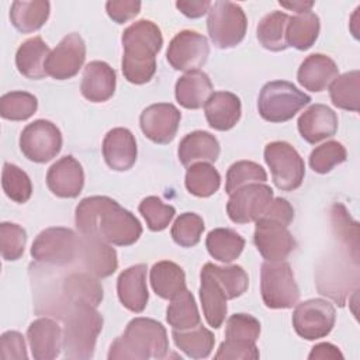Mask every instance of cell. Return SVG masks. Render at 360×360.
<instances>
[{"instance_id":"obj_1","label":"cell","mask_w":360,"mask_h":360,"mask_svg":"<svg viewBox=\"0 0 360 360\" xmlns=\"http://www.w3.org/2000/svg\"><path fill=\"white\" fill-rule=\"evenodd\" d=\"M75 222L83 236L100 238L115 246L134 245L142 235L138 218L105 195L83 198L76 207Z\"/></svg>"},{"instance_id":"obj_2","label":"cell","mask_w":360,"mask_h":360,"mask_svg":"<svg viewBox=\"0 0 360 360\" xmlns=\"http://www.w3.org/2000/svg\"><path fill=\"white\" fill-rule=\"evenodd\" d=\"M121 42L124 77L134 84L148 83L156 72V55L163 45L160 28L153 21L138 20L125 28Z\"/></svg>"},{"instance_id":"obj_3","label":"cell","mask_w":360,"mask_h":360,"mask_svg":"<svg viewBox=\"0 0 360 360\" xmlns=\"http://www.w3.org/2000/svg\"><path fill=\"white\" fill-rule=\"evenodd\" d=\"M169 352V339L165 326L150 318H134L124 333L110 346L108 360L163 359Z\"/></svg>"},{"instance_id":"obj_4","label":"cell","mask_w":360,"mask_h":360,"mask_svg":"<svg viewBox=\"0 0 360 360\" xmlns=\"http://www.w3.org/2000/svg\"><path fill=\"white\" fill-rule=\"evenodd\" d=\"M89 302H75L68 307L63 322L62 349L65 357L89 360L94 354L97 336L103 329V316Z\"/></svg>"},{"instance_id":"obj_5","label":"cell","mask_w":360,"mask_h":360,"mask_svg":"<svg viewBox=\"0 0 360 360\" xmlns=\"http://www.w3.org/2000/svg\"><path fill=\"white\" fill-rule=\"evenodd\" d=\"M309 101L311 97L292 83L273 80L262 87L257 108L263 120L269 122H285L308 105Z\"/></svg>"},{"instance_id":"obj_6","label":"cell","mask_w":360,"mask_h":360,"mask_svg":"<svg viewBox=\"0 0 360 360\" xmlns=\"http://www.w3.org/2000/svg\"><path fill=\"white\" fill-rule=\"evenodd\" d=\"M263 302L271 309H288L298 304L300 288L287 262H264L260 270Z\"/></svg>"},{"instance_id":"obj_7","label":"cell","mask_w":360,"mask_h":360,"mask_svg":"<svg viewBox=\"0 0 360 360\" xmlns=\"http://www.w3.org/2000/svg\"><path fill=\"white\" fill-rule=\"evenodd\" d=\"M248 18L242 7L232 1H214L208 11L207 30L212 44L219 49L233 48L245 38Z\"/></svg>"},{"instance_id":"obj_8","label":"cell","mask_w":360,"mask_h":360,"mask_svg":"<svg viewBox=\"0 0 360 360\" xmlns=\"http://www.w3.org/2000/svg\"><path fill=\"white\" fill-rule=\"evenodd\" d=\"M264 160L271 172L273 183L283 191L297 190L305 176V165L292 145L274 141L264 148Z\"/></svg>"},{"instance_id":"obj_9","label":"cell","mask_w":360,"mask_h":360,"mask_svg":"<svg viewBox=\"0 0 360 360\" xmlns=\"http://www.w3.org/2000/svg\"><path fill=\"white\" fill-rule=\"evenodd\" d=\"M79 253V236L70 228L52 226L37 235L31 246V256L39 262L55 266L72 263Z\"/></svg>"},{"instance_id":"obj_10","label":"cell","mask_w":360,"mask_h":360,"mask_svg":"<svg viewBox=\"0 0 360 360\" xmlns=\"http://www.w3.org/2000/svg\"><path fill=\"white\" fill-rule=\"evenodd\" d=\"M335 307L322 298H312L297 304L292 312V326L305 340H316L330 333L335 326Z\"/></svg>"},{"instance_id":"obj_11","label":"cell","mask_w":360,"mask_h":360,"mask_svg":"<svg viewBox=\"0 0 360 360\" xmlns=\"http://www.w3.org/2000/svg\"><path fill=\"white\" fill-rule=\"evenodd\" d=\"M20 149L28 160L46 163L60 152L62 134L53 122L37 120L22 129L20 135Z\"/></svg>"},{"instance_id":"obj_12","label":"cell","mask_w":360,"mask_h":360,"mask_svg":"<svg viewBox=\"0 0 360 360\" xmlns=\"http://www.w3.org/2000/svg\"><path fill=\"white\" fill-rule=\"evenodd\" d=\"M226 212L232 222L248 224L257 221L273 201V190L263 183H250L229 194Z\"/></svg>"},{"instance_id":"obj_13","label":"cell","mask_w":360,"mask_h":360,"mask_svg":"<svg viewBox=\"0 0 360 360\" xmlns=\"http://www.w3.org/2000/svg\"><path fill=\"white\" fill-rule=\"evenodd\" d=\"M253 240L266 262H283L297 248V242L288 226L266 215H262L256 221Z\"/></svg>"},{"instance_id":"obj_14","label":"cell","mask_w":360,"mask_h":360,"mask_svg":"<svg viewBox=\"0 0 360 360\" xmlns=\"http://www.w3.org/2000/svg\"><path fill=\"white\" fill-rule=\"evenodd\" d=\"M208 55L210 45L207 38L191 30L177 32L166 51L169 65L181 72L197 70L207 62Z\"/></svg>"},{"instance_id":"obj_15","label":"cell","mask_w":360,"mask_h":360,"mask_svg":"<svg viewBox=\"0 0 360 360\" xmlns=\"http://www.w3.org/2000/svg\"><path fill=\"white\" fill-rule=\"evenodd\" d=\"M84 59L86 44L77 32H72L51 51L45 62V72L56 80H66L79 73Z\"/></svg>"},{"instance_id":"obj_16","label":"cell","mask_w":360,"mask_h":360,"mask_svg":"<svg viewBox=\"0 0 360 360\" xmlns=\"http://www.w3.org/2000/svg\"><path fill=\"white\" fill-rule=\"evenodd\" d=\"M181 112L170 103H158L146 107L139 117L143 135L155 143H170L179 129Z\"/></svg>"},{"instance_id":"obj_17","label":"cell","mask_w":360,"mask_h":360,"mask_svg":"<svg viewBox=\"0 0 360 360\" xmlns=\"http://www.w3.org/2000/svg\"><path fill=\"white\" fill-rule=\"evenodd\" d=\"M46 186L60 198H76L84 186L82 165L70 155L56 160L46 173Z\"/></svg>"},{"instance_id":"obj_18","label":"cell","mask_w":360,"mask_h":360,"mask_svg":"<svg viewBox=\"0 0 360 360\" xmlns=\"http://www.w3.org/2000/svg\"><path fill=\"white\" fill-rule=\"evenodd\" d=\"M83 266L97 278L111 276L118 267L115 249L105 240L94 236L79 238V253Z\"/></svg>"},{"instance_id":"obj_19","label":"cell","mask_w":360,"mask_h":360,"mask_svg":"<svg viewBox=\"0 0 360 360\" xmlns=\"http://www.w3.org/2000/svg\"><path fill=\"white\" fill-rule=\"evenodd\" d=\"M31 353L35 360L56 359L62 349V330L56 321L38 318L27 329Z\"/></svg>"},{"instance_id":"obj_20","label":"cell","mask_w":360,"mask_h":360,"mask_svg":"<svg viewBox=\"0 0 360 360\" xmlns=\"http://www.w3.org/2000/svg\"><path fill=\"white\" fill-rule=\"evenodd\" d=\"M146 270V264L139 263L121 271L117 280V292L121 304L135 314L142 312L149 301Z\"/></svg>"},{"instance_id":"obj_21","label":"cell","mask_w":360,"mask_h":360,"mask_svg":"<svg viewBox=\"0 0 360 360\" xmlns=\"http://www.w3.org/2000/svg\"><path fill=\"white\" fill-rule=\"evenodd\" d=\"M136 141L127 128H112L103 141V156L108 167L117 172L131 169L136 160Z\"/></svg>"},{"instance_id":"obj_22","label":"cell","mask_w":360,"mask_h":360,"mask_svg":"<svg viewBox=\"0 0 360 360\" xmlns=\"http://www.w3.org/2000/svg\"><path fill=\"white\" fill-rule=\"evenodd\" d=\"M298 131L308 143L330 138L338 131V115L325 104H312L298 118Z\"/></svg>"},{"instance_id":"obj_23","label":"cell","mask_w":360,"mask_h":360,"mask_svg":"<svg viewBox=\"0 0 360 360\" xmlns=\"http://www.w3.org/2000/svg\"><path fill=\"white\" fill-rule=\"evenodd\" d=\"M115 70L103 60H93L86 65L80 91L91 103H104L115 91Z\"/></svg>"},{"instance_id":"obj_24","label":"cell","mask_w":360,"mask_h":360,"mask_svg":"<svg viewBox=\"0 0 360 360\" xmlns=\"http://www.w3.org/2000/svg\"><path fill=\"white\" fill-rule=\"evenodd\" d=\"M339 76V68L335 60L323 53L307 56L298 68V83L314 93L325 90Z\"/></svg>"},{"instance_id":"obj_25","label":"cell","mask_w":360,"mask_h":360,"mask_svg":"<svg viewBox=\"0 0 360 360\" xmlns=\"http://www.w3.org/2000/svg\"><path fill=\"white\" fill-rule=\"evenodd\" d=\"M200 300L207 323L214 329L221 328L228 312V298L205 264L200 273Z\"/></svg>"},{"instance_id":"obj_26","label":"cell","mask_w":360,"mask_h":360,"mask_svg":"<svg viewBox=\"0 0 360 360\" xmlns=\"http://www.w3.org/2000/svg\"><path fill=\"white\" fill-rule=\"evenodd\" d=\"M207 122L217 131H228L240 120V98L231 91H215L204 105Z\"/></svg>"},{"instance_id":"obj_27","label":"cell","mask_w":360,"mask_h":360,"mask_svg":"<svg viewBox=\"0 0 360 360\" xmlns=\"http://www.w3.org/2000/svg\"><path fill=\"white\" fill-rule=\"evenodd\" d=\"M218 139L207 131L187 134L179 143L177 156L183 166L188 167L197 162L214 163L219 156Z\"/></svg>"},{"instance_id":"obj_28","label":"cell","mask_w":360,"mask_h":360,"mask_svg":"<svg viewBox=\"0 0 360 360\" xmlns=\"http://www.w3.org/2000/svg\"><path fill=\"white\" fill-rule=\"evenodd\" d=\"M212 83L210 76L197 69L184 73L174 86V94L177 103L188 110H198L205 105L207 100L212 94Z\"/></svg>"},{"instance_id":"obj_29","label":"cell","mask_w":360,"mask_h":360,"mask_svg":"<svg viewBox=\"0 0 360 360\" xmlns=\"http://www.w3.org/2000/svg\"><path fill=\"white\" fill-rule=\"evenodd\" d=\"M63 297L68 307L75 302H89L98 307L103 301V285L89 271H72L62 283Z\"/></svg>"},{"instance_id":"obj_30","label":"cell","mask_w":360,"mask_h":360,"mask_svg":"<svg viewBox=\"0 0 360 360\" xmlns=\"http://www.w3.org/2000/svg\"><path fill=\"white\" fill-rule=\"evenodd\" d=\"M49 46L41 37L27 39L15 52V66L18 72L32 80H39L46 76L45 62L49 56Z\"/></svg>"},{"instance_id":"obj_31","label":"cell","mask_w":360,"mask_h":360,"mask_svg":"<svg viewBox=\"0 0 360 360\" xmlns=\"http://www.w3.org/2000/svg\"><path fill=\"white\" fill-rule=\"evenodd\" d=\"M150 285L156 295L163 300H172L186 288L184 270L170 260H162L150 269Z\"/></svg>"},{"instance_id":"obj_32","label":"cell","mask_w":360,"mask_h":360,"mask_svg":"<svg viewBox=\"0 0 360 360\" xmlns=\"http://www.w3.org/2000/svg\"><path fill=\"white\" fill-rule=\"evenodd\" d=\"M51 4L46 0L14 1L10 8V20L15 30L30 34L39 30L48 20Z\"/></svg>"},{"instance_id":"obj_33","label":"cell","mask_w":360,"mask_h":360,"mask_svg":"<svg viewBox=\"0 0 360 360\" xmlns=\"http://www.w3.org/2000/svg\"><path fill=\"white\" fill-rule=\"evenodd\" d=\"M319 30V17L312 11L300 13L294 17H290L285 31L287 45L298 51H307L318 39Z\"/></svg>"},{"instance_id":"obj_34","label":"cell","mask_w":360,"mask_h":360,"mask_svg":"<svg viewBox=\"0 0 360 360\" xmlns=\"http://www.w3.org/2000/svg\"><path fill=\"white\" fill-rule=\"evenodd\" d=\"M205 246L214 259L222 263H231L240 256L245 248V239L233 229L215 228L207 235Z\"/></svg>"},{"instance_id":"obj_35","label":"cell","mask_w":360,"mask_h":360,"mask_svg":"<svg viewBox=\"0 0 360 360\" xmlns=\"http://www.w3.org/2000/svg\"><path fill=\"white\" fill-rule=\"evenodd\" d=\"M172 336L177 349H180L183 353H186L191 359L208 357L215 345L214 333L208 330L205 326H202L201 323L187 330L173 329Z\"/></svg>"},{"instance_id":"obj_36","label":"cell","mask_w":360,"mask_h":360,"mask_svg":"<svg viewBox=\"0 0 360 360\" xmlns=\"http://www.w3.org/2000/svg\"><path fill=\"white\" fill-rule=\"evenodd\" d=\"M288 20L290 15L283 11H271L266 14L257 25V39L260 45L273 52L287 49L285 31Z\"/></svg>"},{"instance_id":"obj_37","label":"cell","mask_w":360,"mask_h":360,"mask_svg":"<svg viewBox=\"0 0 360 360\" xmlns=\"http://www.w3.org/2000/svg\"><path fill=\"white\" fill-rule=\"evenodd\" d=\"M166 321L176 330H187L200 325L201 318L194 300V295L184 290L170 300L166 309Z\"/></svg>"},{"instance_id":"obj_38","label":"cell","mask_w":360,"mask_h":360,"mask_svg":"<svg viewBox=\"0 0 360 360\" xmlns=\"http://www.w3.org/2000/svg\"><path fill=\"white\" fill-rule=\"evenodd\" d=\"M186 188L195 197H210L215 194L221 186L218 170L208 162H197L187 167Z\"/></svg>"},{"instance_id":"obj_39","label":"cell","mask_w":360,"mask_h":360,"mask_svg":"<svg viewBox=\"0 0 360 360\" xmlns=\"http://www.w3.org/2000/svg\"><path fill=\"white\" fill-rule=\"evenodd\" d=\"M359 90H360V72L352 70L338 76L330 87L329 96L335 107L347 110V111H359Z\"/></svg>"},{"instance_id":"obj_40","label":"cell","mask_w":360,"mask_h":360,"mask_svg":"<svg viewBox=\"0 0 360 360\" xmlns=\"http://www.w3.org/2000/svg\"><path fill=\"white\" fill-rule=\"evenodd\" d=\"M205 266L224 288L228 300L238 298L246 292L249 287V277L240 266H217L214 263H205Z\"/></svg>"},{"instance_id":"obj_41","label":"cell","mask_w":360,"mask_h":360,"mask_svg":"<svg viewBox=\"0 0 360 360\" xmlns=\"http://www.w3.org/2000/svg\"><path fill=\"white\" fill-rule=\"evenodd\" d=\"M38 100L27 91H10L0 98V115L4 120L24 121L35 114Z\"/></svg>"},{"instance_id":"obj_42","label":"cell","mask_w":360,"mask_h":360,"mask_svg":"<svg viewBox=\"0 0 360 360\" xmlns=\"http://www.w3.org/2000/svg\"><path fill=\"white\" fill-rule=\"evenodd\" d=\"M1 187L6 195L18 204L27 202L32 194V184L28 174L11 163H4L3 166Z\"/></svg>"},{"instance_id":"obj_43","label":"cell","mask_w":360,"mask_h":360,"mask_svg":"<svg viewBox=\"0 0 360 360\" xmlns=\"http://www.w3.org/2000/svg\"><path fill=\"white\" fill-rule=\"evenodd\" d=\"M266 180L267 173L260 165L250 160H239L231 165V167L226 172L225 191L228 194H232L242 186L250 183H264Z\"/></svg>"},{"instance_id":"obj_44","label":"cell","mask_w":360,"mask_h":360,"mask_svg":"<svg viewBox=\"0 0 360 360\" xmlns=\"http://www.w3.org/2000/svg\"><path fill=\"white\" fill-rule=\"evenodd\" d=\"M204 228V221L198 214L184 212L176 218L170 233L177 245L183 248H193L200 242Z\"/></svg>"},{"instance_id":"obj_45","label":"cell","mask_w":360,"mask_h":360,"mask_svg":"<svg viewBox=\"0 0 360 360\" xmlns=\"http://www.w3.org/2000/svg\"><path fill=\"white\" fill-rule=\"evenodd\" d=\"M347 159L345 146L338 141H328L316 146L309 155V166L315 173H329L335 166Z\"/></svg>"},{"instance_id":"obj_46","label":"cell","mask_w":360,"mask_h":360,"mask_svg":"<svg viewBox=\"0 0 360 360\" xmlns=\"http://www.w3.org/2000/svg\"><path fill=\"white\" fill-rule=\"evenodd\" d=\"M138 210L141 215L145 218L148 228L153 232L166 229L176 214V210L173 205L165 204L159 197H155V195H149L143 198Z\"/></svg>"},{"instance_id":"obj_47","label":"cell","mask_w":360,"mask_h":360,"mask_svg":"<svg viewBox=\"0 0 360 360\" xmlns=\"http://www.w3.org/2000/svg\"><path fill=\"white\" fill-rule=\"evenodd\" d=\"M27 243V232L22 226L13 222L0 224V250L7 262L18 260Z\"/></svg>"},{"instance_id":"obj_48","label":"cell","mask_w":360,"mask_h":360,"mask_svg":"<svg viewBox=\"0 0 360 360\" xmlns=\"http://www.w3.org/2000/svg\"><path fill=\"white\" fill-rule=\"evenodd\" d=\"M260 335V322L249 314H233L226 321V339H245L256 342Z\"/></svg>"},{"instance_id":"obj_49","label":"cell","mask_w":360,"mask_h":360,"mask_svg":"<svg viewBox=\"0 0 360 360\" xmlns=\"http://www.w3.org/2000/svg\"><path fill=\"white\" fill-rule=\"evenodd\" d=\"M260 356L255 342L245 339H226L219 345L215 360H257Z\"/></svg>"},{"instance_id":"obj_50","label":"cell","mask_w":360,"mask_h":360,"mask_svg":"<svg viewBox=\"0 0 360 360\" xmlns=\"http://www.w3.org/2000/svg\"><path fill=\"white\" fill-rule=\"evenodd\" d=\"M0 357L4 360L28 359L25 342L21 333L15 330H7L0 336Z\"/></svg>"},{"instance_id":"obj_51","label":"cell","mask_w":360,"mask_h":360,"mask_svg":"<svg viewBox=\"0 0 360 360\" xmlns=\"http://www.w3.org/2000/svg\"><path fill=\"white\" fill-rule=\"evenodd\" d=\"M108 17L117 24H124L138 15L141 11V1L135 0H110L105 3Z\"/></svg>"},{"instance_id":"obj_52","label":"cell","mask_w":360,"mask_h":360,"mask_svg":"<svg viewBox=\"0 0 360 360\" xmlns=\"http://www.w3.org/2000/svg\"><path fill=\"white\" fill-rule=\"evenodd\" d=\"M263 215L274 218L288 226L294 219V208L285 198L277 197V198H273L271 204L269 205V208Z\"/></svg>"},{"instance_id":"obj_53","label":"cell","mask_w":360,"mask_h":360,"mask_svg":"<svg viewBox=\"0 0 360 360\" xmlns=\"http://www.w3.org/2000/svg\"><path fill=\"white\" fill-rule=\"evenodd\" d=\"M211 1L208 0H180L176 1V7L188 18H198L202 17L205 13L210 11Z\"/></svg>"},{"instance_id":"obj_54","label":"cell","mask_w":360,"mask_h":360,"mask_svg":"<svg viewBox=\"0 0 360 360\" xmlns=\"http://www.w3.org/2000/svg\"><path fill=\"white\" fill-rule=\"evenodd\" d=\"M308 359L309 360H314V359H332V360H338V359H343V354L340 353L339 347H336L335 345L332 343H319V345H315L311 350V353L308 354Z\"/></svg>"},{"instance_id":"obj_55","label":"cell","mask_w":360,"mask_h":360,"mask_svg":"<svg viewBox=\"0 0 360 360\" xmlns=\"http://www.w3.org/2000/svg\"><path fill=\"white\" fill-rule=\"evenodd\" d=\"M278 4L287 10H292V11H297L298 14L300 13H307V11H311L312 6L315 4L314 1H302V0H295V1H278Z\"/></svg>"}]
</instances>
